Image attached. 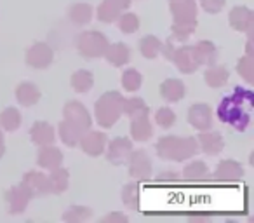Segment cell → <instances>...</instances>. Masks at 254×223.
Wrapping results in <instances>:
<instances>
[{
  "label": "cell",
  "instance_id": "6da1fadb",
  "mask_svg": "<svg viewBox=\"0 0 254 223\" xmlns=\"http://www.w3.org/2000/svg\"><path fill=\"white\" fill-rule=\"evenodd\" d=\"M251 108H253V92L249 89L237 87L232 94L223 98L218 108V115L221 122L230 124L239 131H244L249 124Z\"/></svg>",
  "mask_w": 254,
  "mask_h": 223
}]
</instances>
